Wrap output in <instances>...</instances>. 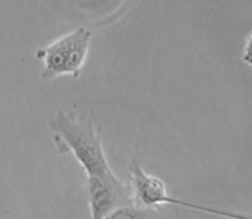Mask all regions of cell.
I'll return each mask as SVG.
<instances>
[{
	"instance_id": "obj_1",
	"label": "cell",
	"mask_w": 252,
	"mask_h": 219,
	"mask_svg": "<svg viewBox=\"0 0 252 219\" xmlns=\"http://www.w3.org/2000/svg\"><path fill=\"white\" fill-rule=\"evenodd\" d=\"M50 124L55 131V138L61 139L65 149L73 153L87 177H116L105 156L101 137L90 119L77 117L70 112H58Z\"/></svg>"
},
{
	"instance_id": "obj_2",
	"label": "cell",
	"mask_w": 252,
	"mask_h": 219,
	"mask_svg": "<svg viewBox=\"0 0 252 219\" xmlns=\"http://www.w3.org/2000/svg\"><path fill=\"white\" fill-rule=\"evenodd\" d=\"M91 39L93 33L82 27L57 39L47 47L37 50L36 58L44 65L43 77L54 79L65 75L77 77L89 54Z\"/></svg>"
},
{
	"instance_id": "obj_3",
	"label": "cell",
	"mask_w": 252,
	"mask_h": 219,
	"mask_svg": "<svg viewBox=\"0 0 252 219\" xmlns=\"http://www.w3.org/2000/svg\"><path fill=\"white\" fill-rule=\"evenodd\" d=\"M131 189H132L134 204L142 207V208H148V210H153V208L163 206V204H171V206L185 207L189 210H196L198 213L218 215V217H223V218L252 219V217L250 215L226 211V210L214 208V207L200 206L196 203H190V201L170 196L167 193V188L163 181L152 174H148L142 168V165L136 161H134L131 165Z\"/></svg>"
},
{
	"instance_id": "obj_4",
	"label": "cell",
	"mask_w": 252,
	"mask_h": 219,
	"mask_svg": "<svg viewBox=\"0 0 252 219\" xmlns=\"http://www.w3.org/2000/svg\"><path fill=\"white\" fill-rule=\"evenodd\" d=\"M87 193L91 219H103L120 207L134 204L131 185L123 184L117 177H87Z\"/></svg>"
},
{
	"instance_id": "obj_5",
	"label": "cell",
	"mask_w": 252,
	"mask_h": 219,
	"mask_svg": "<svg viewBox=\"0 0 252 219\" xmlns=\"http://www.w3.org/2000/svg\"><path fill=\"white\" fill-rule=\"evenodd\" d=\"M103 219H155V211L131 204L117 208Z\"/></svg>"
},
{
	"instance_id": "obj_6",
	"label": "cell",
	"mask_w": 252,
	"mask_h": 219,
	"mask_svg": "<svg viewBox=\"0 0 252 219\" xmlns=\"http://www.w3.org/2000/svg\"><path fill=\"white\" fill-rule=\"evenodd\" d=\"M243 61L246 62L248 66L252 68V34L251 37L247 40L246 48H244V55H243Z\"/></svg>"
}]
</instances>
